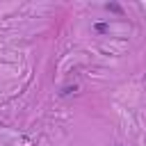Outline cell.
I'll return each mask as SVG.
<instances>
[{
  "mask_svg": "<svg viewBox=\"0 0 146 146\" xmlns=\"http://www.w3.org/2000/svg\"><path fill=\"white\" fill-rule=\"evenodd\" d=\"M105 9H107V11H114V14H121V11H123V9H121V5H116V2L105 5Z\"/></svg>",
  "mask_w": 146,
  "mask_h": 146,
  "instance_id": "1",
  "label": "cell"
},
{
  "mask_svg": "<svg viewBox=\"0 0 146 146\" xmlns=\"http://www.w3.org/2000/svg\"><path fill=\"white\" fill-rule=\"evenodd\" d=\"M96 32H107V25L105 23H96Z\"/></svg>",
  "mask_w": 146,
  "mask_h": 146,
  "instance_id": "2",
  "label": "cell"
}]
</instances>
